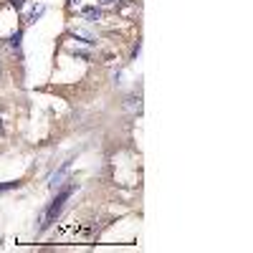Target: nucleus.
I'll return each mask as SVG.
<instances>
[{
    "instance_id": "obj_1",
    "label": "nucleus",
    "mask_w": 253,
    "mask_h": 253,
    "mask_svg": "<svg viewBox=\"0 0 253 253\" xmlns=\"http://www.w3.org/2000/svg\"><path fill=\"white\" fill-rule=\"evenodd\" d=\"M74 190H76V185L71 182L69 187H63L61 190V193L51 200V205L46 208V213H43V223H41V228L38 230H46V228H51L53 223H56V218H58V213H61V210H63V203H66L69 198H71V193H74Z\"/></svg>"
},
{
    "instance_id": "obj_2",
    "label": "nucleus",
    "mask_w": 253,
    "mask_h": 253,
    "mask_svg": "<svg viewBox=\"0 0 253 253\" xmlns=\"http://www.w3.org/2000/svg\"><path fill=\"white\" fill-rule=\"evenodd\" d=\"M69 170H71V162H63L61 170H58V172H53V175L48 177V187H51V190H58V187L63 185V180L69 177Z\"/></svg>"
},
{
    "instance_id": "obj_3",
    "label": "nucleus",
    "mask_w": 253,
    "mask_h": 253,
    "mask_svg": "<svg viewBox=\"0 0 253 253\" xmlns=\"http://www.w3.org/2000/svg\"><path fill=\"white\" fill-rule=\"evenodd\" d=\"M81 15L86 18L89 23H96V20L101 18V10H99V8H84V10H81Z\"/></svg>"
},
{
    "instance_id": "obj_4",
    "label": "nucleus",
    "mask_w": 253,
    "mask_h": 253,
    "mask_svg": "<svg viewBox=\"0 0 253 253\" xmlns=\"http://www.w3.org/2000/svg\"><path fill=\"white\" fill-rule=\"evenodd\" d=\"M20 41H23V31H15L13 36H10V41H8V43H10V48L20 56Z\"/></svg>"
},
{
    "instance_id": "obj_5",
    "label": "nucleus",
    "mask_w": 253,
    "mask_h": 253,
    "mask_svg": "<svg viewBox=\"0 0 253 253\" xmlns=\"http://www.w3.org/2000/svg\"><path fill=\"white\" fill-rule=\"evenodd\" d=\"M46 13V5H36L31 13H28V18H26V23H36V20L41 18V15H43Z\"/></svg>"
},
{
    "instance_id": "obj_6",
    "label": "nucleus",
    "mask_w": 253,
    "mask_h": 253,
    "mask_svg": "<svg viewBox=\"0 0 253 253\" xmlns=\"http://www.w3.org/2000/svg\"><path fill=\"white\" fill-rule=\"evenodd\" d=\"M23 3H26V0H10V5H13L15 10H20V8H23Z\"/></svg>"
},
{
    "instance_id": "obj_7",
    "label": "nucleus",
    "mask_w": 253,
    "mask_h": 253,
    "mask_svg": "<svg viewBox=\"0 0 253 253\" xmlns=\"http://www.w3.org/2000/svg\"><path fill=\"white\" fill-rule=\"evenodd\" d=\"M20 182H5V185H0V190H13V187H18Z\"/></svg>"
},
{
    "instance_id": "obj_8",
    "label": "nucleus",
    "mask_w": 253,
    "mask_h": 253,
    "mask_svg": "<svg viewBox=\"0 0 253 253\" xmlns=\"http://www.w3.org/2000/svg\"><path fill=\"white\" fill-rule=\"evenodd\" d=\"M101 3H107V5H109V3H117V0H101Z\"/></svg>"
}]
</instances>
